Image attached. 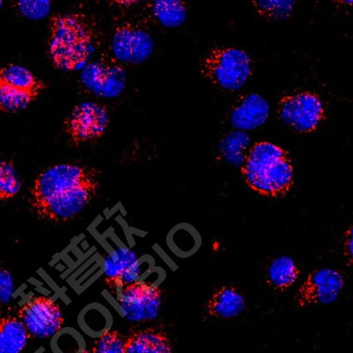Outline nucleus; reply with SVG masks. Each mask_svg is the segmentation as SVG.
<instances>
[{"label":"nucleus","mask_w":353,"mask_h":353,"mask_svg":"<svg viewBox=\"0 0 353 353\" xmlns=\"http://www.w3.org/2000/svg\"><path fill=\"white\" fill-rule=\"evenodd\" d=\"M48 57L58 70L72 72L91 61L99 43L95 21L81 12L57 13L49 19Z\"/></svg>","instance_id":"nucleus-1"},{"label":"nucleus","mask_w":353,"mask_h":353,"mask_svg":"<svg viewBox=\"0 0 353 353\" xmlns=\"http://www.w3.org/2000/svg\"><path fill=\"white\" fill-rule=\"evenodd\" d=\"M241 172L247 185L264 196H285L294 185L290 158L280 146L270 142L261 141L252 146Z\"/></svg>","instance_id":"nucleus-2"},{"label":"nucleus","mask_w":353,"mask_h":353,"mask_svg":"<svg viewBox=\"0 0 353 353\" xmlns=\"http://www.w3.org/2000/svg\"><path fill=\"white\" fill-rule=\"evenodd\" d=\"M199 67L202 76L213 84L225 90L236 91L250 77L252 62L242 50L216 47L205 54Z\"/></svg>","instance_id":"nucleus-3"},{"label":"nucleus","mask_w":353,"mask_h":353,"mask_svg":"<svg viewBox=\"0 0 353 353\" xmlns=\"http://www.w3.org/2000/svg\"><path fill=\"white\" fill-rule=\"evenodd\" d=\"M97 179V171L74 164H57L43 170L37 178L31 192L35 205L83 183Z\"/></svg>","instance_id":"nucleus-4"},{"label":"nucleus","mask_w":353,"mask_h":353,"mask_svg":"<svg viewBox=\"0 0 353 353\" xmlns=\"http://www.w3.org/2000/svg\"><path fill=\"white\" fill-rule=\"evenodd\" d=\"M110 48L117 62L138 65L152 56L155 44L151 34L143 26L125 21L115 26Z\"/></svg>","instance_id":"nucleus-5"},{"label":"nucleus","mask_w":353,"mask_h":353,"mask_svg":"<svg viewBox=\"0 0 353 353\" xmlns=\"http://www.w3.org/2000/svg\"><path fill=\"white\" fill-rule=\"evenodd\" d=\"M80 80L85 90L102 99H115L125 92L128 75L124 67L112 59L90 61L81 70Z\"/></svg>","instance_id":"nucleus-6"},{"label":"nucleus","mask_w":353,"mask_h":353,"mask_svg":"<svg viewBox=\"0 0 353 353\" xmlns=\"http://www.w3.org/2000/svg\"><path fill=\"white\" fill-rule=\"evenodd\" d=\"M110 123L108 109L103 105L88 101L77 104L65 120V132L71 141L80 145L103 137Z\"/></svg>","instance_id":"nucleus-7"},{"label":"nucleus","mask_w":353,"mask_h":353,"mask_svg":"<svg viewBox=\"0 0 353 353\" xmlns=\"http://www.w3.org/2000/svg\"><path fill=\"white\" fill-rule=\"evenodd\" d=\"M98 179L57 194L32 208L44 220L68 221L81 213L94 198L99 188Z\"/></svg>","instance_id":"nucleus-8"},{"label":"nucleus","mask_w":353,"mask_h":353,"mask_svg":"<svg viewBox=\"0 0 353 353\" xmlns=\"http://www.w3.org/2000/svg\"><path fill=\"white\" fill-rule=\"evenodd\" d=\"M17 317L31 336L41 339L60 332L65 322L61 307L46 296L29 299L19 308Z\"/></svg>","instance_id":"nucleus-9"},{"label":"nucleus","mask_w":353,"mask_h":353,"mask_svg":"<svg viewBox=\"0 0 353 353\" xmlns=\"http://www.w3.org/2000/svg\"><path fill=\"white\" fill-rule=\"evenodd\" d=\"M345 285L343 274L336 269L323 268L311 272L295 296L299 307L327 305L334 303Z\"/></svg>","instance_id":"nucleus-10"},{"label":"nucleus","mask_w":353,"mask_h":353,"mask_svg":"<svg viewBox=\"0 0 353 353\" xmlns=\"http://www.w3.org/2000/svg\"><path fill=\"white\" fill-rule=\"evenodd\" d=\"M278 112L285 124L302 133L314 131L325 116L320 98L310 92L282 98Z\"/></svg>","instance_id":"nucleus-11"},{"label":"nucleus","mask_w":353,"mask_h":353,"mask_svg":"<svg viewBox=\"0 0 353 353\" xmlns=\"http://www.w3.org/2000/svg\"><path fill=\"white\" fill-rule=\"evenodd\" d=\"M119 302L128 320H152L161 310L162 290L153 283L137 281L123 287Z\"/></svg>","instance_id":"nucleus-12"},{"label":"nucleus","mask_w":353,"mask_h":353,"mask_svg":"<svg viewBox=\"0 0 353 353\" xmlns=\"http://www.w3.org/2000/svg\"><path fill=\"white\" fill-rule=\"evenodd\" d=\"M270 114L268 101L256 94L241 98L232 107L231 125L239 131L253 130L267 122Z\"/></svg>","instance_id":"nucleus-13"},{"label":"nucleus","mask_w":353,"mask_h":353,"mask_svg":"<svg viewBox=\"0 0 353 353\" xmlns=\"http://www.w3.org/2000/svg\"><path fill=\"white\" fill-rule=\"evenodd\" d=\"M246 307V300L238 289L225 285L213 293L205 312L214 318L228 319L240 316Z\"/></svg>","instance_id":"nucleus-14"},{"label":"nucleus","mask_w":353,"mask_h":353,"mask_svg":"<svg viewBox=\"0 0 353 353\" xmlns=\"http://www.w3.org/2000/svg\"><path fill=\"white\" fill-rule=\"evenodd\" d=\"M124 353H173L168 334L162 330H139L126 338Z\"/></svg>","instance_id":"nucleus-15"},{"label":"nucleus","mask_w":353,"mask_h":353,"mask_svg":"<svg viewBox=\"0 0 353 353\" xmlns=\"http://www.w3.org/2000/svg\"><path fill=\"white\" fill-rule=\"evenodd\" d=\"M199 232L188 223H180L168 232L166 245L170 252L181 259L192 256L200 248Z\"/></svg>","instance_id":"nucleus-16"},{"label":"nucleus","mask_w":353,"mask_h":353,"mask_svg":"<svg viewBox=\"0 0 353 353\" xmlns=\"http://www.w3.org/2000/svg\"><path fill=\"white\" fill-rule=\"evenodd\" d=\"M30 337L17 316H0V353H21Z\"/></svg>","instance_id":"nucleus-17"},{"label":"nucleus","mask_w":353,"mask_h":353,"mask_svg":"<svg viewBox=\"0 0 353 353\" xmlns=\"http://www.w3.org/2000/svg\"><path fill=\"white\" fill-rule=\"evenodd\" d=\"M301 274L295 261L290 256H281L272 260L270 264L267 283L273 290L283 292L296 283Z\"/></svg>","instance_id":"nucleus-18"},{"label":"nucleus","mask_w":353,"mask_h":353,"mask_svg":"<svg viewBox=\"0 0 353 353\" xmlns=\"http://www.w3.org/2000/svg\"><path fill=\"white\" fill-rule=\"evenodd\" d=\"M0 81L37 97L46 88L45 83L30 70L16 64H9L0 69Z\"/></svg>","instance_id":"nucleus-19"},{"label":"nucleus","mask_w":353,"mask_h":353,"mask_svg":"<svg viewBox=\"0 0 353 353\" xmlns=\"http://www.w3.org/2000/svg\"><path fill=\"white\" fill-rule=\"evenodd\" d=\"M151 9L153 16L168 28L181 26L188 18V6L183 0H156Z\"/></svg>","instance_id":"nucleus-20"},{"label":"nucleus","mask_w":353,"mask_h":353,"mask_svg":"<svg viewBox=\"0 0 353 353\" xmlns=\"http://www.w3.org/2000/svg\"><path fill=\"white\" fill-rule=\"evenodd\" d=\"M137 261L133 252L129 250L117 251L107 256L103 265L107 285L112 289L123 288V275Z\"/></svg>","instance_id":"nucleus-21"},{"label":"nucleus","mask_w":353,"mask_h":353,"mask_svg":"<svg viewBox=\"0 0 353 353\" xmlns=\"http://www.w3.org/2000/svg\"><path fill=\"white\" fill-rule=\"evenodd\" d=\"M250 141V137L245 132H231L222 139L220 143V152L230 163L243 164L245 159V152Z\"/></svg>","instance_id":"nucleus-22"},{"label":"nucleus","mask_w":353,"mask_h":353,"mask_svg":"<svg viewBox=\"0 0 353 353\" xmlns=\"http://www.w3.org/2000/svg\"><path fill=\"white\" fill-rule=\"evenodd\" d=\"M37 99L0 81V111L17 112L30 106Z\"/></svg>","instance_id":"nucleus-23"},{"label":"nucleus","mask_w":353,"mask_h":353,"mask_svg":"<svg viewBox=\"0 0 353 353\" xmlns=\"http://www.w3.org/2000/svg\"><path fill=\"white\" fill-rule=\"evenodd\" d=\"M21 182L13 161H0V201L15 197Z\"/></svg>","instance_id":"nucleus-24"},{"label":"nucleus","mask_w":353,"mask_h":353,"mask_svg":"<svg viewBox=\"0 0 353 353\" xmlns=\"http://www.w3.org/2000/svg\"><path fill=\"white\" fill-rule=\"evenodd\" d=\"M296 2L292 1V0H277V1L257 0V1L253 2V6L259 15L275 21L288 18Z\"/></svg>","instance_id":"nucleus-25"},{"label":"nucleus","mask_w":353,"mask_h":353,"mask_svg":"<svg viewBox=\"0 0 353 353\" xmlns=\"http://www.w3.org/2000/svg\"><path fill=\"white\" fill-rule=\"evenodd\" d=\"M15 9L26 19L41 21L48 17L52 8L50 0H18L12 1Z\"/></svg>","instance_id":"nucleus-26"},{"label":"nucleus","mask_w":353,"mask_h":353,"mask_svg":"<svg viewBox=\"0 0 353 353\" xmlns=\"http://www.w3.org/2000/svg\"><path fill=\"white\" fill-rule=\"evenodd\" d=\"M126 338L116 330H106L95 342L93 353H124Z\"/></svg>","instance_id":"nucleus-27"},{"label":"nucleus","mask_w":353,"mask_h":353,"mask_svg":"<svg viewBox=\"0 0 353 353\" xmlns=\"http://www.w3.org/2000/svg\"><path fill=\"white\" fill-rule=\"evenodd\" d=\"M14 292V283L12 274L0 265V306L10 303Z\"/></svg>","instance_id":"nucleus-28"},{"label":"nucleus","mask_w":353,"mask_h":353,"mask_svg":"<svg viewBox=\"0 0 353 353\" xmlns=\"http://www.w3.org/2000/svg\"><path fill=\"white\" fill-rule=\"evenodd\" d=\"M345 255L349 264L352 263V226L349 228L345 234L344 241Z\"/></svg>","instance_id":"nucleus-29"},{"label":"nucleus","mask_w":353,"mask_h":353,"mask_svg":"<svg viewBox=\"0 0 353 353\" xmlns=\"http://www.w3.org/2000/svg\"><path fill=\"white\" fill-rule=\"evenodd\" d=\"M3 6H4V2L2 1V0H0V12H1V10L3 8Z\"/></svg>","instance_id":"nucleus-30"},{"label":"nucleus","mask_w":353,"mask_h":353,"mask_svg":"<svg viewBox=\"0 0 353 353\" xmlns=\"http://www.w3.org/2000/svg\"><path fill=\"white\" fill-rule=\"evenodd\" d=\"M81 353H93V352H92V351H90V350H84Z\"/></svg>","instance_id":"nucleus-31"}]
</instances>
